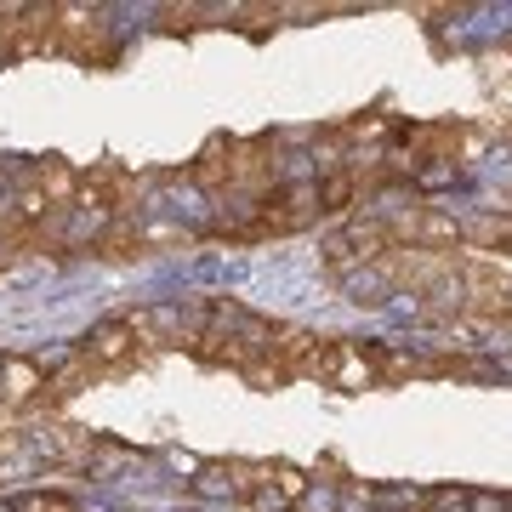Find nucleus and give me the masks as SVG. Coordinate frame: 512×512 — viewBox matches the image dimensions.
Masks as SVG:
<instances>
[{
    "mask_svg": "<svg viewBox=\"0 0 512 512\" xmlns=\"http://www.w3.org/2000/svg\"><path fill=\"white\" fill-rule=\"evenodd\" d=\"M473 512H512V501H495V495H473Z\"/></svg>",
    "mask_w": 512,
    "mask_h": 512,
    "instance_id": "nucleus-17",
    "label": "nucleus"
},
{
    "mask_svg": "<svg viewBox=\"0 0 512 512\" xmlns=\"http://www.w3.org/2000/svg\"><path fill=\"white\" fill-rule=\"evenodd\" d=\"M12 512H80V507H74L69 495H57V490H29V495L12 501Z\"/></svg>",
    "mask_w": 512,
    "mask_h": 512,
    "instance_id": "nucleus-12",
    "label": "nucleus"
},
{
    "mask_svg": "<svg viewBox=\"0 0 512 512\" xmlns=\"http://www.w3.org/2000/svg\"><path fill=\"white\" fill-rule=\"evenodd\" d=\"M319 217V188L313 183H291V188H268L256 200V239L268 234H296Z\"/></svg>",
    "mask_w": 512,
    "mask_h": 512,
    "instance_id": "nucleus-4",
    "label": "nucleus"
},
{
    "mask_svg": "<svg viewBox=\"0 0 512 512\" xmlns=\"http://www.w3.org/2000/svg\"><path fill=\"white\" fill-rule=\"evenodd\" d=\"M126 325L137 330V342H154V348H200L205 302H148L126 313Z\"/></svg>",
    "mask_w": 512,
    "mask_h": 512,
    "instance_id": "nucleus-2",
    "label": "nucleus"
},
{
    "mask_svg": "<svg viewBox=\"0 0 512 512\" xmlns=\"http://www.w3.org/2000/svg\"><path fill=\"white\" fill-rule=\"evenodd\" d=\"M74 348H80V359L92 370H114V365H131V359H137V330H131L126 319H103V325H92Z\"/></svg>",
    "mask_w": 512,
    "mask_h": 512,
    "instance_id": "nucleus-5",
    "label": "nucleus"
},
{
    "mask_svg": "<svg viewBox=\"0 0 512 512\" xmlns=\"http://www.w3.org/2000/svg\"><path fill=\"white\" fill-rule=\"evenodd\" d=\"M313 478L302 473V467H291V461H274L268 473H262V484H256L245 501H251L256 512H296L302 507V495H308Z\"/></svg>",
    "mask_w": 512,
    "mask_h": 512,
    "instance_id": "nucleus-7",
    "label": "nucleus"
},
{
    "mask_svg": "<svg viewBox=\"0 0 512 512\" xmlns=\"http://www.w3.org/2000/svg\"><path fill=\"white\" fill-rule=\"evenodd\" d=\"M427 512H473V490H427Z\"/></svg>",
    "mask_w": 512,
    "mask_h": 512,
    "instance_id": "nucleus-15",
    "label": "nucleus"
},
{
    "mask_svg": "<svg viewBox=\"0 0 512 512\" xmlns=\"http://www.w3.org/2000/svg\"><path fill=\"white\" fill-rule=\"evenodd\" d=\"M348 296L359 302V308H382L387 296H393V256L365 262L359 274H348Z\"/></svg>",
    "mask_w": 512,
    "mask_h": 512,
    "instance_id": "nucleus-9",
    "label": "nucleus"
},
{
    "mask_svg": "<svg viewBox=\"0 0 512 512\" xmlns=\"http://www.w3.org/2000/svg\"><path fill=\"white\" fill-rule=\"evenodd\" d=\"M245 382H251V387H279V382H291V370H285V365L274 359V353H268V359L245 365Z\"/></svg>",
    "mask_w": 512,
    "mask_h": 512,
    "instance_id": "nucleus-14",
    "label": "nucleus"
},
{
    "mask_svg": "<svg viewBox=\"0 0 512 512\" xmlns=\"http://www.w3.org/2000/svg\"><path fill=\"white\" fill-rule=\"evenodd\" d=\"M279 342V325L274 319H262V313L239 308L228 296H205V336H200V353L211 365H256V359H268Z\"/></svg>",
    "mask_w": 512,
    "mask_h": 512,
    "instance_id": "nucleus-1",
    "label": "nucleus"
},
{
    "mask_svg": "<svg viewBox=\"0 0 512 512\" xmlns=\"http://www.w3.org/2000/svg\"><path fill=\"white\" fill-rule=\"evenodd\" d=\"M188 490L200 495V501H245L234 461H200V467H194V478H188Z\"/></svg>",
    "mask_w": 512,
    "mask_h": 512,
    "instance_id": "nucleus-8",
    "label": "nucleus"
},
{
    "mask_svg": "<svg viewBox=\"0 0 512 512\" xmlns=\"http://www.w3.org/2000/svg\"><path fill=\"white\" fill-rule=\"evenodd\" d=\"M302 376H313V382H325V387H342V393H365V387L382 376V365H376V348H359V342H325V348L302 365Z\"/></svg>",
    "mask_w": 512,
    "mask_h": 512,
    "instance_id": "nucleus-3",
    "label": "nucleus"
},
{
    "mask_svg": "<svg viewBox=\"0 0 512 512\" xmlns=\"http://www.w3.org/2000/svg\"><path fill=\"white\" fill-rule=\"evenodd\" d=\"M336 507H342V484L325 478V484H308V495H302V507L296 512H336Z\"/></svg>",
    "mask_w": 512,
    "mask_h": 512,
    "instance_id": "nucleus-13",
    "label": "nucleus"
},
{
    "mask_svg": "<svg viewBox=\"0 0 512 512\" xmlns=\"http://www.w3.org/2000/svg\"><path fill=\"white\" fill-rule=\"evenodd\" d=\"M46 404V376L29 353H0V410H35Z\"/></svg>",
    "mask_w": 512,
    "mask_h": 512,
    "instance_id": "nucleus-6",
    "label": "nucleus"
},
{
    "mask_svg": "<svg viewBox=\"0 0 512 512\" xmlns=\"http://www.w3.org/2000/svg\"><path fill=\"white\" fill-rule=\"evenodd\" d=\"M382 131H387V120H353L348 137H382Z\"/></svg>",
    "mask_w": 512,
    "mask_h": 512,
    "instance_id": "nucleus-16",
    "label": "nucleus"
},
{
    "mask_svg": "<svg viewBox=\"0 0 512 512\" xmlns=\"http://www.w3.org/2000/svg\"><path fill=\"white\" fill-rule=\"evenodd\" d=\"M313 188H319V217H348L353 200H359V177L353 171H330Z\"/></svg>",
    "mask_w": 512,
    "mask_h": 512,
    "instance_id": "nucleus-10",
    "label": "nucleus"
},
{
    "mask_svg": "<svg viewBox=\"0 0 512 512\" xmlns=\"http://www.w3.org/2000/svg\"><path fill=\"white\" fill-rule=\"evenodd\" d=\"M325 268H330V274H359V268H365V256L348 245V234H330L325 239Z\"/></svg>",
    "mask_w": 512,
    "mask_h": 512,
    "instance_id": "nucleus-11",
    "label": "nucleus"
}]
</instances>
